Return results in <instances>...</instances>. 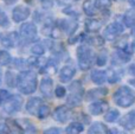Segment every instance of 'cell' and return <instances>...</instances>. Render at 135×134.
Here are the masks:
<instances>
[{"label":"cell","mask_w":135,"mask_h":134,"mask_svg":"<svg viewBox=\"0 0 135 134\" xmlns=\"http://www.w3.org/2000/svg\"><path fill=\"white\" fill-rule=\"evenodd\" d=\"M129 84H132L133 87H135V78H133V80L129 81Z\"/></svg>","instance_id":"cell-47"},{"label":"cell","mask_w":135,"mask_h":134,"mask_svg":"<svg viewBox=\"0 0 135 134\" xmlns=\"http://www.w3.org/2000/svg\"><path fill=\"white\" fill-rule=\"evenodd\" d=\"M17 1H18V0H4V2L7 5H13V4H16Z\"/></svg>","instance_id":"cell-44"},{"label":"cell","mask_w":135,"mask_h":134,"mask_svg":"<svg viewBox=\"0 0 135 134\" xmlns=\"http://www.w3.org/2000/svg\"><path fill=\"white\" fill-rule=\"evenodd\" d=\"M128 2L132 5L133 7H135V0H128Z\"/></svg>","instance_id":"cell-46"},{"label":"cell","mask_w":135,"mask_h":134,"mask_svg":"<svg viewBox=\"0 0 135 134\" xmlns=\"http://www.w3.org/2000/svg\"><path fill=\"white\" fill-rule=\"evenodd\" d=\"M131 58H132L131 52H127L126 49H120L113 55V63L123 64L131 61Z\"/></svg>","instance_id":"cell-14"},{"label":"cell","mask_w":135,"mask_h":134,"mask_svg":"<svg viewBox=\"0 0 135 134\" xmlns=\"http://www.w3.org/2000/svg\"><path fill=\"white\" fill-rule=\"evenodd\" d=\"M18 89L23 94H32L37 88V75L33 71L24 70L20 75H18Z\"/></svg>","instance_id":"cell-1"},{"label":"cell","mask_w":135,"mask_h":134,"mask_svg":"<svg viewBox=\"0 0 135 134\" xmlns=\"http://www.w3.org/2000/svg\"><path fill=\"white\" fill-rule=\"evenodd\" d=\"M49 114H50V107L47 106V104L43 103L42 106H40L39 111H38L37 116L39 119H45V118H47V116H49Z\"/></svg>","instance_id":"cell-29"},{"label":"cell","mask_w":135,"mask_h":134,"mask_svg":"<svg viewBox=\"0 0 135 134\" xmlns=\"http://www.w3.org/2000/svg\"><path fill=\"white\" fill-rule=\"evenodd\" d=\"M12 62L11 55L7 51H0V65H8Z\"/></svg>","instance_id":"cell-28"},{"label":"cell","mask_w":135,"mask_h":134,"mask_svg":"<svg viewBox=\"0 0 135 134\" xmlns=\"http://www.w3.org/2000/svg\"><path fill=\"white\" fill-rule=\"evenodd\" d=\"M96 8H97V7H96V4L93 2V0H85V1L83 2V11L86 16H89V17L95 16L96 12H97Z\"/></svg>","instance_id":"cell-22"},{"label":"cell","mask_w":135,"mask_h":134,"mask_svg":"<svg viewBox=\"0 0 135 134\" xmlns=\"http://www.w3.org/2000/svg\"><path fill=\"white\" fill-rule=\"evenodd\" d=\"M1 74H2V73H1V70H0V82H1V77H2Z\"/></svg>","instance_id":"cell-50"},{"label":"cell","mask_w":135,"mask_h":134,"mask_svg":"<svg viewBox=\"0 0 135 134\" xmlns=\"http://www.w3.org/2000/svg\"><path fill=\"white\" fill-rule=\"evenodd\" d=\"M8 25H9L8 17H7V14L2 9H0V26L1 27H7Z\"/></svg>","instance_id":"cell-32"},{"label":"cell","mask_w":135,"mask_h":134,"mask_svg":"<svg viewBox=\"0 0 135 134\" xmlns=\"http://www.w3.org/2000/svg\"><path fill=\"white\" fill-rule=\"evenodd\" d=\"M119 116H120L119 111H116V109H112V111H109L104 115V120L107 121V122H114V121H116L117 119H119Z\"/></svg>","instance_id":"cell-26"},{"label":"cell","mask_w":135,"mask_h":134,"mask_svg":"<svg viewBox=\"0 0 135 134\" xmlns=\"http://www.w3.org/2000/svg\"><path fill=\"white\" fill-rule=\"evenodd\" d=\"M129 73H131L132 75H135V64L131 65V68H129Z\"/></svg>","instance_id":"cell-45"},{"label":"cell","mask_w":135,"mask_h":134,"mask_svg":"<svg viewBox=\"0 0 135 134\" xmlns=\"http://www.w3.org/2000/svg\"><path fill=\"white\" fill-rule=\"evenodd\" d=\"M75 1H77V0H75Z\"/></svg>","instance_id":"cell-51"},{"label":"cell","mask_w":135,"mask_h":134,"mask_svg":"<svg viewBox=\"0 0 135 134\" xmlns=\"http://www.w3.org/2000/svg\"><path fill=\"white\" fill-rule=\"evenodd\" d=\"M75 73H76V70H75L74 66H71V65L63 66L61 69V71H59V80H61V82H63V83L69 82L74 77Z\"/></svg>","instance_id":"cell-16"},{"label":"cell","mask_w":135,"mask_h":134,"mask_svg":"<svg viewBox=\"0 0 135 134\" xmlns=\"http://www.w3.org/2000/svg\"><path fill=\"white\" fill-rule=\"evenodd\" d=\"M14 64H16V68H18V69H21V70H25L26 69V64H27V61H24V59H20V58H18V59H16L14 61Z\"/></svg>","instance_id":"cell-36"},{"label":"cell","mask_w":135,"mask_h":134,"mask_svg":"<svg viewBox=\"0 0 135 134\" xmlns=\"http://www.w3.org/2000/svg\"><path fill=\"white\" fill-rule=\"evenodd\" d=\"M78 65L82 70H89L93 65V50L88 45H81L77 49Z\"/></svg>","instance_id":"cell-4"},{"label":"cell","mask_w":135,"mask_h":134,"mask_svg":"<svg viewBox=\"0 0 135 134\" xmlns=\"http://www.w3.org/2000/svg\"><path fill=\"white\" fill-rule=\"evenodd\" d=\"M0 133H11L8 125L7 123H1L0 122Z\"/></svg>","instance_id":"cell-41"},{"label":"cell","mask_w":135,"mask_h":134,"mask_svg":"<svg viewBox=\"0 0 135 134\" xmlns=\"http://www.w3.org/2000/svg\"><path fill=\"white\" fill-rule=\"evenodd\" d=\"M6 84L8 87H16L18 84V75H14L12 71H7L6 73Z\"/></svg>","instance_id":"cell-25"},{"label":"cell","mask_w":135,"mask_h":134,"mask_svg":"<svg viewBox=\"0 0 135 134\" xmlns=\"http://www.w3.org/2000/svg\"><path fill=\"white\" fill-rule=\"evenodd\" d=\"M39 1L44 8H51L54 5V0H39Z\"/></svg>","instance_id":"cell-39"},{"label":"cell","mask_w":135,"mask_h":134,"mask_svg":"<svg viewBox=\"0 0 135 134\" xmlns=\"http://www.w3.org/2000/svg\"><path fill=\"white\" fill-rule=\"evenodd\" d=\"M58 25H59L58 27L65 33H68V35H72L78 27L77 21L74 20V19H62V20L58 21Z\"/></svg>","instance_id":"cell-10"},{"label":"cell","mask_w":135,"mask_h":134,"mask_svg":"<svg viewBox=\"0 0 135 134\" xmlns=\"http://www.w3.org/2000/svg\"><path fill=\"white\" fill-rule=\"evenodd\" d=\"M120 125L127 131L135 130V111L129 112L124 116H122L120 120Z\"/></svg>","instance_id":"cell-11"},{"label":"cell","mask_w":135,"mask_h":134,"mask_svg":"<svg viewBox=\"0 0 135 134\" xmlns=\"http://www.w3.org/2000/svg\"><path fill=\"white\" fill-rule=\"evenodd\" d=\"M43 104V100L40 97H31L26 103V111L31 115H37L40 106Z\"/></svg>","instance_id":"cell-13"},{"label":"cell","mask_w":135,"mask_h":134,"mask_svg":"<svg viewBox=\"0 0 135 134\" xmlns=\"http://www.w3.org/2000/svg\"><path fill=\"white\" fill-rule=\"evenodd\" d=\"M39 89L42 92V94L45 97H51L52 93H54V82L50 77H44L40 81V85Z\"/></svg>","instance_id":"cell-12"},{"label":"cell","mask_w":135,"mask_h":134,"mask_svg":"<svg viewBox=\"0 0 135 134\" xmlns=\"http://www.w3.org/2000/svg\"><path fill=\"white\" fill-rule=\"evenodd\" d=\"M62 132H63V131H62L61 128H58V127H51V128H47V130L44 131L45 134H59Z\"/></svg>","instance_id":"cell-38"},{"label":"cell","mask_w":135,"mask_h":134,"mask_svg":"<svg viewBox=\"0 0 135 134\" xmlns=\"http://www.w3.org/2000/svg\"><path fill=\"white\" fill-rule=\"evenodd\" d=\"M123 25L117 21L115 23H112L110 25H108L107 27L104 28V32H103V37L108 40H112L114 38H116L119 35H121L123 32Z\"/></svg>","instance_id":"cell-7"},{"label":"cell","mask_w":135,"mask_h":134,"mask_svg":"<svg viewBox=\"0 0 135 134\" xmlns=\"http://www.w3.org/2000/svg\"><path fill=\"white\" fill-rule=\"evenodd\" d=\"M83 130H84V126L82 125L81 122H72L65 128V133H69V134L75 133V134H77V133L83 132Z\"/></svg>","instance_id":"cell-24"},{"label":"cell","mask_w":135,"mask_h":134,"mask_svg":"<svg viewBox=\"0 0 135 134\" xmlns=\"http://www.w3.org/2000/svg\"><path fill=\"white\" fill-rule=\"evenodd\" d=\"M54 119L58 122H66L71 118V111L66 106H59L55 109L54 112Z\"/></svg>","instance_id":"cell-8"},{"label":"cell","mask_w":135,"mask_h":134,"mask_svg":"<svg viewBox=\"0 0 135 134\" xmlns=\"http://www.w3.org/2000/svg\"><path fill=\"white\" fill-rule=\"evenodd\" d=\"M107 73L103 70H93L91 71L90 78L94 83L96 84H103V83L107 81Z\"/></svg>","instance_id":"cell-18"},{"label":"cell","mask_w":135,"mask_h":134,"mask_svg":"<svg viewBox=\"0 0 135 134\" xmlns=\"http://www.w3.org/2000/svg\"><path fill=\"white\" fill-rule=\"evenodd\" d=\"M31 52H32L35 56H43L45 52V47L43 46V44L37 43V44H35L32 47H31Z\"/></svg>","instance_id":"cell-30"},{"label":"cell","mask_w":135,"mask_h":134,"mask_svg":"<svg viewBox=\"0 0 135 134\" xmlns=\"http://www.w3.org/2000/svg\"><path fill=\"white\" fill-rule=\"evenodd\" d=\"M31 14V11L28 7L25 6H17L16 8L12 12V17H13V20L16 23H21L24 21L26 18H28V16Z\"/></svg>","instance_id":"cell-9"},{"label":"cell","mask_w":135,"mask_h":134,"mask_svg":"<svg viewBox=\"0 0 135 134\" xmlns=\"http://www.w3.org/2000/svg\"><path fill=\"white\" fill-rule=\"evenodd\" d=\"M12 36H13V33H11V35H8V36H5V37L1 38L2 46H5V47H13L14 46V42H16V39L12 38Z\"/></svg>","instance_id":"cell-27"},{"label":"cell","mask_w":135,"mask_h":134,"mask_svg":"<svg viewBox=\"0 0 135 134\" xmlns=\"http://www.w3.org/2000/svg\"><path fill=\"white\" fill-rule=\"evenodd\" d=\"M113 99H114V102L119 107L128 108V107L133 106L135 102V93L128 85H122L114 93Z\"/></svg>","instance_id":"cell-2"},{"label":"cell","mask_w":135,"mask_h":134,"mask_svg":"<svg viewBox=\"0 0 135 134\" xmlns=\"http://www.w3.org/2000/svg\"><path fill=\"white\" fill-rule=\"evenodd\" d=\"M108 109V102L105 101H96L89 104V112L91 115H100Z\"/></svg>","instance_id":"cell-15"},{"label":"cell","mask_w":135,"mask_h":134,"mask_svg":"<svg viewBox=\"0 0 135 134\" xmlns=\"http://www.w3.org/2000/svg\"><path fill=\"white\" fill-rule=\"evenodd\" d=\"M72 1H75V0H57V2H58L59 5H69V4H71Z\"/></svg>","instance_id":"cell-42"},{"label":"cell","mask_w":135,"mask_h":134,"mask_svg":"<svg viewBox=\"0 0 135 134\" xmlns=\"http://www.w3.org/2000/svg\"><path fill=\"white\" fill-rule=\"evenodd\" d=\"M123 23L127 27H133L135 25V8L126 12V14L123 16Z\"/></svg>","instance_id":"cell-23"},{"label":"cell","mask_w":135,"mask_h":134,"mask_svg":"<svg viewBox=\"0 0 135 134\" xmlns=\"http://www.w3.org/2000/svg\"><path fill=\"white\" fill-rule=\"evenodd\" d=\"M88 133L90 134H100V133H109L108 127L102 122H95L89 127Z\"/></svg>","instance_id":"cell-21"},{"label":"cell","mask_w":135,"mask_h":134,"mask_svg":"<svg viewBox=\"0 0 135 134\" xmlns=\"http://www.w3.org/2000/svg\"><path fill=\"white\" fill-rule=\"evenodd\" d=\"M132 35L135 36V25L133 26V27H132Z\"/></svg>","instance_id":"cell-48"},{"label":"cell","mask_w":135,"mask_h":134,"mask_svg":"<svg viewBox=\"0 0 135 134\" xmlns=\"http://www.w3.org/2000/svg\"><path fill=\"white\" fill-rule=\"evenodd\" d=\"M69 96L66 99V103L69 107H77L81 103L82 99L84 95V89L83 85L81 84L79 81H75L69 85Z\"/></svg>","instance_id":"cell-3"},{"label":"cell","mask_w":135,"mask_h":134,"mask_svg":"<svg viewBox=\"0 0 135 134\" xmlns=\"http://www.w3.org/2000/svg\"><path fill=\"white\" fill-rule=\"evenodd\" d=\"M23 106V99L19 95H12L7 101L2 103V111L6 114H14L20 111Z\"/></svg>","instance_id":"cell-5"},{"label":"cell","mask_w":135,"mask_h":134,"mask_svg":"<svg viewBox=\"0 0 135 134\" xmlns=\"http://www.w3.org/2000/svg\"><path fill=\"white\" fill-rule=\"evenodd\" d=\"M65 88L62 87V85H58V87L55 89V95H56L57 97H64V95H65Z\"/></svg>","instance_id":"cell-37"},{"label":"cell","mask_w":135,"mask_h":134,"mask_svg":"<svg viewBox=\"0 0 135 134\" xmlns=\"http://www.w3.org/2000/svg\"><path fill=\"white\" fill-rule=\"evenodd\" d=\"M17 121H18L19 126L21 127V130L24 131V133H36L37 132L36 126L33 125L30 120H27V119H19V120H17Z\"/></svg>","instance_id":"cell-19"},{"label":"cell","mask_w":135,"mask_h":134,"mask_svg":"<svg viewBox=\"0 0 135 134\" xmlns=\"http://www.w3.org/2000/svg\"><path fill=\"white\" fill-rule=\"evenodd\" d=\"M11 96H12V95L9 94L7 90L0 89V103H4V102L7 101V100H8Z\"/></svg>","instance_id":"cell-35"},{"label":"cell","mask_w":135,"mask_h":134,"mask_svg":"<svg viewBox=\"0 0 135 134\" xmlns=\"http://www.w3.org/2000/svg\"><path fill=\"white\" fill-rule=\"evenodd\" d=\"M101 26H102V24H101V21L97 20V19L89 18L85 20V28L89 32H97V31H100Z\"/></svg>","instance_id":"cell-20"},{"label":"cell","mask_w":135,"mask_h":134,"mask_svg":"<svg viewBox=\"0 0 135 134\" xmlns=\"http://www.w3.org/2000/svg\"><path fill=\"white\" fill-rule=\"evenodd\" d=\"M108 94V89L105 87H100V88H95V89H91L86 93L85 99L91 101V100H96V99H101V97L105 96Z\"/></svg>","instance_id":"cell-17"},{"label":"cell","mask_w":135,"mask_h":134,"mask_svg":"<svg viewBox=\"0 0 135 134\" xmlns=\"http://www.w3.org/2000/svg\"><path fill=\"white\" fill-rule=\"evenodd\" d=\"M107 52H103V54H100L97 56V59H96V63H97V65H105V63H107Z\"/></svg>","instance_id":"cell-33"},{"label":"cell","mask_w":135,"mask_h":134,"mask_svg":"<svg viewBox=\"0 0 135 134\" xmlns=\"http://www.w3.org/2000/svg\"><path fill=\"white\" fill-rule=\"evenodd\" d=\"M96 7L100 9H107L112 6V0H96Z\"/></svg>","instance_id":"cell-31"},{"label":"cell","mask_w":135,"mask_h":134,"mask_svg":"<svg viewBox=\"0 0 135 134\" xmlns=\"http://www.w3.org/2000/svg\"><path fill=\"white\" fill-rule=\"evenodd\" d=\"M20 36L26 43L32 42L37 37V27L32 23H25L20 26Z\"/></svg>","instance_id":"cell-6"},{"label":"cell","mask_w":135,"mask_h":134,"mask_svg":"<svg viewBox=\"0 0 135 134\" xmlns=\"http://www.w3.org/2000/svg\"><path fill=\"white\" fill-rule=\"evenodd\" d=\"M89 42H90L91 44L96 45V46H102L103 43H104V39H103L102 37H100V36H97V37L90 38V39H89Z\"/></svg>","instance_id":"cell-34"},{"label":"cell","mask_w":135,"mask_h":134,"mask_svg":"<svg viewBox=\"0 0 135 134\" xmlns=\"http://www.w3.org/2000/svg\"><path fill=\"white\" fill-rule=\"evenodd\" d=\"M120 77H121V76H120L119 74L115 73V71H113V74L110 75V77L108 78V81H109L110 83H115V82H117V81L120 80Z\"/></svg>","instance_id":"cell-40"},{"label":"cell","mask_w":135,"mask_h":134,"mask_svg":"<svg viewBox=\"0 0 135 134\" xmlns=\"http://www.w3.org/2000/svg\"><path fill=\"white\" fill-rule=\"evenodd\" d=\"M132 46H133V50H135V40L132 43Z\"/></svg>","instance_id":"cell-49"},{"label":"cell","mask_w":135,"mask_h":134,"mask_svg":"<svg viewBox=\"0 0 135 134\" xmlns=\"http://www.w3.org/2000/svg\"><path fill=\"white\" fill-rule=\"evenodd\" d=\"M79 37H81V35H79ZM79 37H76V36H74V37H70L69 38V44H74V43H76L77 40L79 39Z\"/></svg>","instance_id":"cell-43"}]
</instances>
